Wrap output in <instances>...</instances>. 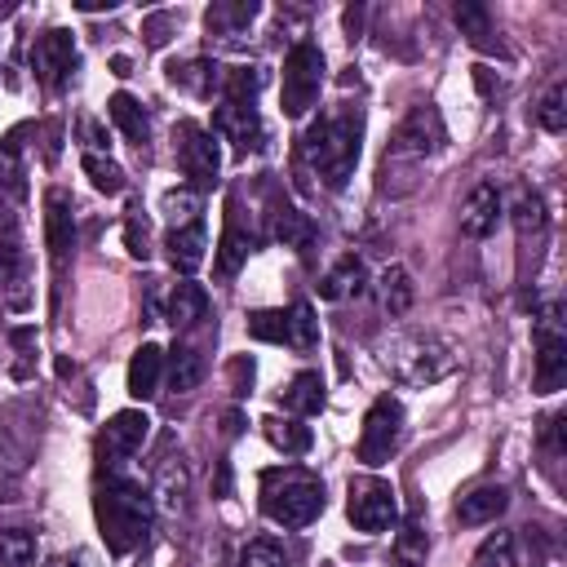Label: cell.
Instances as JSON below:
<instances>
[{
    "label": "cell",
    "mask_w": 567,
    "mask_h": 567,
    "mask_svg": "<svg viewBox=\"0 0 567 567\" xmlns=\"http://www.w3.org/2000/svg\"><path fill=\"white\" fill-rule=\"evenodd\" d=\"M323 89V49L315 40H297L284 58V84H279V102H284V115H306L315 106Z\"/></svg>",
    "instance_id": "cell-5"
},
{
    "label": "cell",
    "mask_w": 567,
    "mask_h": 567,
    "mask_svg": "<svg viewBox=\"0 0 567 567\" xmlns=\"http://www.w3.org/2000/svg\"><path fill=\"white\" fill-rule=\"evenodd\" d=\"M518 540H514V532H492L483 545H478V554H474V563L470 567H518Z\"/></svg>",
    "instance_id": "cell-37"
},
{
    "label": "cell",
    "mask_w": 567,
    "mask_h": 567,
    "mask_svg": "<svg viewBox=\"0 0 567 567\" xmlns=\"http://www.w3.org/2000/svg\"><path fill=\"white\" fill-rule=\"evenodd\" d=\"M248 337L252 341L288 346V310H252L248 315Z\"/></svg>",
    "instance_id": "cell-40"
},
{
    "label": "cell",
    "mask_w": 567,
    "mask_h": 567,
    "mask_svg": "<svg viewBox=\"0 0 567 567\" xmlns=\"http://www.w3.org/2000/svg\"><path fill=\"white\" fill-rule=\"evenodd\" d=\"M425 554H430V536H425V527L416 518H408L399 527V536H394V558H399V567H421Z\"/></svg>",
    "instance_id": "cell-34"
},
{
    "label": "cell",
    "mask_w": 567,
    "mask_h": 567,
    "mask_svg": "<svg viewBox=\"0 0 567 567\" xmlns=\"http://www.w3.org/2000/svg\"><path fill=\"white\" fill-rule=\"evenodd\" d=\"M239 567H288V558L270 536H257L239 549Z\"/></svg>",
    "instance_id": "cell-42"
},
{
    "label": "cell",
    "mask_w": 567,
    "mask_h": 567,
    "mask_svg": "<svg viewBox=\"0 0 567 567\" xmlns=\"http://www.w3.org/2000/svg\"><path fill=\"white\" fill-rule=\"evenodd\" d=\"M363 261L359 257H341L323 279H319V297L323 301H341V297H359L363 292Z\"/></svg>",
    "instance_id": "cell-21"
},
{
    "label": "cell",
    "mask_w": 567,
    "mask_h": 567,
    "mask_svg": "<svg viewBox=\"0 0 567 567\" xmlns=\"http://www.w3.org/2000/svg\"><path fill=\"white\" fill-rule=\"evenodd\" d=\"M496 221H501V190H496L492 182H478V186L470 190L465 208H461V235L487 239V235L496 230Z\"/></svg>",
    "instance_id": "cell-15"
},
{
    "label": "cell",
    "mask_w": 567,
    "mask_h": 567,
    "mask_svg": "<svg viewBox=\"0 0 567 567\" xmlns=\"http://www.w3.org/2000/svg\"><path fill=\"white\" fill-rule=\"evenodd\" d=\"M75 66H80V58H75L71 31L53 27V31L35 35V44H31V71H35V80L44 89H66V80L75 75Z\"/></svg>",
    "instance_id": "cell-11"
},
{
    "label": "cell",
    "mask_w": 567,
    "mask_h": 567,
    "mask_svg": "<svg viewBox=\"0 0 567 567\" xmlns=\"http://www.w3.org/2000/svg\"><path fill=\"white\" fill-rule=\"evenodd\" d=\"M208 315V292L199 288V284H177L173 288V297H168V323L173 328H190V323H199Z\"/></svg>",
    "instance_id": "cell-24"
},
{
    "label": "cell",
    "mask_w": 567,
    "mask_h": 567,
    "mask_svg": "<svg viewBox=\"0 0 567 567\" xmlns=\"http://www.w3.org/2000/svg\"><path fill=\"white\" fill-rule=\"evenodd\" d=\"M266 84V71L261 66H235L221 75V102H252Z\"/></svg>",
    "instance_id": "cell-33"
},
{
    "label": "cell",
    "mask_w": 567,
    "mask_h": 567,
    "mask_svg": "<svg viewBox=\"0 0 567 567\" xmlns=\"http://www.w3.org/2000/svg\"><path fill=\"white\" fill-rule=\"evenodd\" d=\"M159 372H164V350L159 346H137V354L128 359V394L133 399H151L155 385H159Z\"/></svg>",
    "instance_id": "cell-20"
},
{
    "label": "cell",
    "mask_w": 567,
    "mask_h": 567,
    "mask_svg": "<svg viewBox=\"0 0 567 567\" xmlns=\"http://www.w3.org/2000/svg\"><path fill=\"white\" fill-rule=\"evenodd\" d=\"M452 18H456L461 35H470L478 49H492V18H487V9H483V4L465 0V4H456V9H452Z\"/></svg>",
    "instance_id": "cell-38"
},
{
    "label": "cell",
    "mask_w": 567,
    "mask_h": 567,
    "mask_svg": "<svg viewBox=\"0 0 567 567\" xmlns=\"http://www.w3.org/2000/svg\"><path fill=\"white\" fill-rule=\"evenodd\" d=\"M505 505H509V492L501 483H483V487H474V492H465L456 501V518L470 523V527L474 523H492V518L505 514Z\"/></svg>",
    "instance_id": "cell-18"
},
{
    "label": "cell",
    "mask_w": 567,
    "mask_h": 567,
    "mask_svg": "<svg viewBox=\"0 0 567 567\" xmlns=\"http://www.w3.org/2000/svg\"><path fill=\"white\" fill-rule=\"evenodd\" d=\"M381 363L408 385H434L452 372V350L434 337L408 332V337H394V341L381 346Z\"/></svg>",
    "instance_id": "cell-4"
},
{
    "label": "cell",
    "mask_w": 567,
    "mask_h": 567,
    "mask_svg": "<svg viewBox=\"0 0 567 567\" xmlns=\"http://www.w3.org/2000/svg\"><path fill=\"white\" fill-rule=\"evenodd\" d=\"M532 328H536V390L554 394L567 381V328H563L558 301H545Z\"/></svg>",
    "instance_id": "cell-6"
},
{
    "label": "cell",
    "mask_w": 567,
    "mask_h": 567,
    "mask_svg": "<svg viewBox=\"0 0 567 567\" xmlns=\"http://www.w3.org/2000/svg\"><path fill=\"white\" fill-rule=\"evenodd\" d=\"M168 80H173V84H182V89H190V93H199V97H208L213 89H221V66H217V62H208V58H195V62L173 66V71H168Z\"/></svg>",
    "instance_id": "cell-29"
},
{
    "label": "cell",
    "mask_w": 567,
    "mask_h": 567,
    "mask_svg": "<svg viewBox=\"0 0 567 567\" xmlns=\"http://www.w3.org/2000/svg\"><path fill=\"white\" fill-rule=\"evenodd\" d=\"M230 377H235V394H248V385H252V359H235Z\"/></svg>",
    "instance_id": "cell-47"
},
{
    "label": "cell",
    "mask_w": 567,
    "mask_h": 567,
    "mask_svg": "<svg viewBox=\"0 0 567 567\" xmlns=\"http://www.w3.org/2000/svg\"><path fill=\"white\" fill-rule=\"evenodd\" d=\"M155 518V496L124 474H106V483L97 487V527L111 554H128L146 540Z\"/></svg>",
    "instance_id": "cell-1"
},
{
    "label": "cell",
    "mask_w": 567,
    "mask_h": 567,
    "mask_svg": "<svg viewBox=\"0 0 567 567\" xmlns=\"http://www.w3.org/2000/svg\"><path fill=\"white\" fill-rule=\"evenodd\" d=\"M567 84L563 80H554L549 89H545V97H540V106H536V124L545 128V133H563L567 128Z\"/></svg>",
    "instance_id": "cell-39"
},
{
    "label": "cell",
    "mask_w": 567,
    "mask_h": 567,
    "mask_svg": "<svg viewBox=\"0 0 567 567\" xmlns=\"http://www.w3.org/2000/svg\"><path fill=\"white\" fill-rule=\"evenodd\" d=\"M288 346H297V350H315L319 346V319H315L310 301H292L288 306Z\"/></svg>",
    "instance_id": "cell-35"
},
{
    "label": "cell",
    "mask_w": 567,
    "mask_h": 567,
    "mask_svg": "<svg viewBox=\"0 0 567 567\" xmlns=\"http://www.w3.org/2000/svg\"><path fill=\"white\" fill-rule=\"evenodd\" d=\"M252 18H257V4H252V0H239V4H217V9H208V27H213V31H235V27L252 22Z\"/></svg>",
    "instance_id": "cell-43"
},
{
    "label": "cell",
    "mask_w": 567,
    "mask_h": 567,
    "mask_svg": "<svg viewBox=\"0 0 567 567\" xmlns=\"http://www.w3.org/2000/svg\"><path fill=\"white\" fill-rule=\"evenodd\" d=\"M509 213H514V226H518V239L527 244H540L545 239V226H549V213H545V199L532 190V186H518L514 190V204H509Z\"/></svg>",
    "instance_id": "cell-19"
},
{
    "label": "cell",
    "mask_w": 567,
    "mask_h": 567,
    "mask_svg": "<svg viewBox=\"0 0 567 567\" xmlns=\"http://www.w3.org/2000/svg\"><path fill=\"white\" fill-rule=\"evenodd\" d=\"M377 288H381V306L390 315H408V306H412V279H408L403 266H385L381 279H377Z\"/></svg>",
    "instance_id": "cell-32"
},
{
    "label": "cell",
    "mask_w": 567,
    "mask_h": 567,
    "mask_svg": "<svg viewBox=\"0 0 567 567\" xmlns=\"http://www.w3.org/2000/svg\"><path fill=\"white\" fill-rule=\"evenodd\" d=\"M106 111H111V120L120 124V133H124L133 146H146V142H151V120H146V111H142L137 97L115 93V97L106 102Z\"/></svg>",
    "instance_id": "cell-23"
},
{
    "label": "cell",
    "mask_w": 567,
    "mask_h": 567,
    "mask_svg": "<svg viewBox=\"0 0 567 567\" xmlns=\"http://www.w3.org/2000/svg\"><path fill=\"white\" fill-rule=\"evenodd\" d=\"M44 239H49V252L58 261L75 248V208H71L66 190H49L44 195Z\"/></svg>",
    "instance_id": "cell-16"
},
{
    "label": "cell",
    "mask_w": 567,
    "mask_h": 567,
    "mask_svg": "<svg viewBox=\"0 0 567 567\" xmlns=\"http://www.w3.org/2000/svg\"><path fill=\"white\" fill-rule=\"evenodd\" d=\"M399 439H403V403L394 399V394H381L372 408H368V416H363V434H359V461L363 465H385L390 456H394V447H399Z\"/></svg>",
    "instance_id": "cell-7"
},
{
    "label": "cell",
    "mask_w": 567,
    "mask_h": 567,
    "mask_svg": "<svg viewBox=\"0 0 567 567\" xmlns=\"http://www.w3.org/2000/svg\"><path fill=\"white\" fill-rule=\"evenodd\" d=\"M164 248H168V261H173V270H182V275H195V270L204 266V248H208V235H204V226H199V221H190V226H173V230H168V239H164Z\"/></svg>",
    "instance_id": "cell-17"
},
{
    "label": "cell",
    "mask_w": 567,
    "mask_h": 567,
    "mask_svg": "<svg viewBox=\"0 0 567 567\" xmlns=\"http://www.w3.org/2000/svg\"><path fill=\"white\" fill-rule=\"evenodd\" d=\"M146 434H151V416H146L142 408H124V412H115V416L106 421V430H102V456H111V465H120L124 456L142 452Z\"/></svg>",
    "instance_id": "cell-14"
},
{
    "label": "cell",
    "mask_w": 567,
    "mask_h": 567,
    "mask_svg": "<svg viewBox=\"0 0 567 567\" xmlns=\"http://www.w3.org/2000/svg\"><path fill=\"white\" fill-rule=\"evenodd\" d=\"M540 443H545L554 456H563V416H545V421H540Z\"/></svg>",
    "instance_id": "cell-45"
},
{
    "label": "cell",
    "mask_w": 567,
    "mask_h": 567,
    "mask_svg": "<svg viewBox=\"0 0 567 567\" xmlns=\"http://www.w3.org/2000/svg\"><path fill=\"white\" fill-rule=\"evenodd\" d=\"M80 137H84V151H93V155H102V151H106V128H102L93 115H84V120H80Z\"/></svg>",
    "instance_id": "cell-44"
},
{
    "label": "cell",
    "mask_w": 567,
    "mask_h": 567,
    "mask_svg": "<svg viewBox=\"0 0 567 567\" xmlns=\"http://www.w3.org/2000/svg\"><path fill=\"white\" fill-rule=\"evenodd\" d=\"M0 297L13 310H27L31 288H27V252L18 239V204H0Z\"/></svg>",
    "instance_id": "cell-9"
},
{
    "label": "cell",
    "mask_w": 567,
    "mask_h": 567,
    "mask_svg": "<svg viewBox=\"0 0 567 567\" xmlns=\"http://www.w3.org/2000/svg\"><path fill=\"white\" fill-rule=\"evenodd\" d=\"M359 137H363V115L359 111H337V115H319L306 133H301V159L337 190L346 186V177L359 164Z\"/></svg>",
    "instance_id": "cell-2"
},
{
    "label": "cell",
    "mask_w": 567,
    "mask_h": 567,
    "mask_svg": "<svg viewBox=\"0 0 567 567\" xmlns=\"http://www.w3.org/2000/svg\"><path fill=\"white\" fill-rule=\"evenodd\" d=\"M173 137H177V164L190 177V190H208L217 182V173H221V151H217L213 133L190 124V120H182Z\"/></svg>",
    "instance_id": "cell-10"
},
{
    "label": "cell",
    "mask_w": 567,
    "mask_h": 567,
    "mask_svg": "<svg viewBox=\"0 0 567 567\" xmlns=\"http://www.w3.org/2000/svg\"><path fill=\"white\" fill-rule=\"evenodd\" d=\"M80 168H84V177L102 190V195H120L128 182H124V168L115 164V159H106V155H93V151H84L80 155Z\"/></svg>",
    "instance_id": "cell-31"
},
{
    "label": "cell",
    "mask_w": 567,
    "mask_h": 567,
    "mask_svg": "<svg viewBox=\"0 0 567 567\" xmlns=\"http://www.w3.org/2000/svg\"><path fill=\"white\" fill-rule=\"evenodd\" d=\"M346 514H350V523H354L359 532H390L394 518H399V496H394V487H390L385 478L363 474V478L350 483Z\"/></svg>",
    "instance_id": "cell-8"
},
{
    "label": "cell",
    "mask_w": 567,
    "mask_h": 567,
    "mask_svg": "<svg viewBox=\"0 0 567 567\" xmlns=\"http://www.w3.org/2000/svg\"><path fill=\"white\" fill-rule=\"evenodd\" d=\"M213 133H221L226 142H235L239 155L266 146V124H261V115H257L252 102H221L213 111Z\"/></svg>",
    "instance_id": "cell-13"
},
{
    "label": "cell",
    "mask_w": 567,
    "mask_h": 567,
    "mask_svg": "<svg viewBox=\"0 0 567 567\" xmlns=\"http://www.w3.org/2000/svg\"><path fill=\"white\" fill-rule=\"evenodd\" d=\"M261 509L270 523L279 527H306L323 514V483L306 470H288V474H266L261 483Z\"/></svg>",
    "instance_id": "cell-3"
},
{
    "label": "cell",
    "mask_w": 567,
    "mask_h": 567,
    "mask_svg": "<svg viewBox=\"0 0 567 567\" xmlns=\"http://www.w3.org/2000/svg\"><path fill=\"white\" fill-rule=\"evenodd\" d=\"M284 403H288V412H297V416L323 412V377H319V372H297V377L288 381V390H284Z\"/></svg>",
    "instance_id": "cell-25"
},
{
    "label": "cell",
    "mask_w": 567,
    "mask_h": 567,
    "mask_svg": "<svg viewBox=\"0 0 567 567\" xmlns=\"http://www.w3.org/2000/svg\"><path fill=\"white\" fill-rule=\"evenodd\" d=\"M204 381V354L195 350V346H173L168 350V385L177 390V394H186V390H195Z\"/></svg>",
    "instance_id": "cell-27"
},
{
    "label": "cell",
    "mask_w": 567,
    "mask_h": 567,
    "mask_svg": "<svg viewBox=\"0 0 567 567\" xmlns=\"http://www.w3.org/2000/svg\"><path fill=\"white\" fill-rule=\"evenodd\" d=\"M35 563V536L27 527L0 532V567H31Z\"/></svg>",
    "instance_id": "cell-36"
},
{
    "label": "cell",
    "mask_w": 567,
    "mask_h": 567,
    "mask_svg": "<svg viewBox=\"0 0 567 567\" xmlns=\"http://www.w3.org/2000/svg\"><path fill=\"white\" fill-rule=\"evenodd\" d=\"M159 208H164V217H168L173 226H190V221H195V213H199V190H190V186L168 190V195L159 199Z\"/></svg>",
    "instance_id": "cell-41"
},
{
    "label": "cell",
    "mask_w": 567,
    "mask_h": 567,
    "mask_svg": "<svg viewBox=\"0 0 567 567\" xmlns=\"http://www.w3.org/2000/svg\"><path fill=\"white\" fill-rule=\"evenodd\" d=\"M186 492H190V474H186V465H182V456H168L164 465H159V474H155V501L168 509V514H177L182 505H186Z\"/></svg>",
    "instance_id": "cell-22"
},
{
    "label": "cell",
    "mask_w": 567,
    "mask_h": 567,
    "mask_svg": "<svg viewBox=\"0 0 567 567\" xmlns=\"http://www.w3.org/2000/svg\"><path fill=\"white\" fill-rule=\"evenodd\" d=\"M217 496H230V465L221 461V470H217Z\"/></svg>",
    "instance_id": "cell-48"
},
{
    "label": "cell",
    "mask_w": 567,
    "mask_h": 567,
    "mask_svg": "<svg viewBox=\"0 0 567 567\" xmlns=\"http://www.w3.org/2000/svg\"><path fill=\"white\" fill-rule=\"evenodd\" d=\"M261 425H266V439H270L275 447H284L288 456H301V452H310V443H315L310 425H301L297 416H266Z\"/></svg>",
    "instance_id": "cell-28"
},
{
    "label": "cell",
    "mask_w": 567,
    "mask_h": 567,
    "mask_svg": "<svg viewBox=\"0 0 567 567\" xmlns=\"http://www.w3.org/2000/svg\"><path fill=\"white\" fill-rule=\"evenodd\" d=\"M443 142H447V128H443V115L430 106V102H421V106H412L408 115H403V124L394 128V155H416V159H425V155H434V151H443Z\"/></svg>",
    "instance_id": "cell-12"
},
{
    "label": "cell",
    "mask_w": 567,
    "mask_h": 567,
    "mask_svg": "<svg viewBox=\"0 0 567 567\" xmlns=\"http://www.w3.org/2000/svg\"><path fill=\"white\" fill-rule=\"evenodd\" d=\"M275 239H279L284 248H310V244H315V221H310L301 208L279 204V208H275Z\"/></svg>",
    "instance_id": "cell-26"
},
{
    "label": "cell",
    "mask_w": 567,
    "mask_h": 567,
    "mask_svg": "<svg viewBox=\"0 0 567 567\" xmlns=\"http://www.w3.org/2000/svg\"><path fill=\"white\" fill-rule=\"evenodd\" d=\"M124 239H128V252H133V257H146V252H151V248H146V226H142L137 217L124 226Z\"/></svg>",
    "instance_id": "cell-46"
},
{
    "label": "cell",
    "mask_w": 567,
    "mask_h": 567,
    "mask_svg": "<svg viewBox=\"0 0 567 567\" xmlns=\"http://www.w3.org/2000/svg\"><path fill=\"white\" fill-rule=\"evenodd\" d=\"M252 252V235L239 230V221L230 217L226 230H221V244H217V275H235Z\"/></svg>",
    "instance_id": "cell-30"
}]
</instances>
